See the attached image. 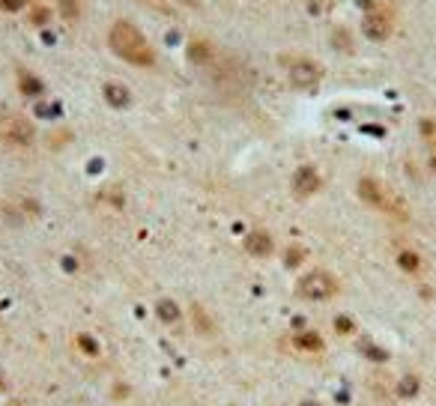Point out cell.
<instances>
[{
  "label": "cell",
  "mask_w": 436,
  "mask_h": 406,
  "mask_svg": "<svg viewBox=\"0 0 436 406\" xmlns=\"http://www.w3.org/2000/svg\"><path fill=\"white\" fill-rule=\"evenodd\" d=\"M296 344H299V347H305V349H323V344H320V338H317V335H299V338H296Z\"/></svg>",
  "instance_id": "8fae6325"
},
{
  "label": "cell",
  "mask_w": 436,
  "mask_h": 406,
  "mask_svg": "<svg viewBox=\"0 0 436 406\" xmlns=\"http://www.w3.org/2000/svg\"><path fill=\"white\" fill-rule=\"evenodd\" d=\"M320 188V174L314 171V167H299L296 174H293V192H296L299 197H308V194H314Z\"/></svg>",
  "instance_id": "8992f818"
},
{
  "label": "cell",
  "mask_w": 436,
  "mask_h": 406,
  "mask_svg": "<svg viewBox=\"0 0 436 406\" xmlns=\"http://www.w3.org/2000/svg\"><path fill=\"white\" fill-rule=\"evenodd\" d=\"M0 135H3V140H9V144H15V147L33 144V126L18 114H9V117L0 120Z\"/></svg>",
  "instance_id": "5b68a950"
},
{
  "label": "cell",
  "mask_w": 436,
  "mask_h": 406,
  "mask_svg": "<svg viewBox=\"0 0 436 406\" xmlns=\"http://www.w3.org/2000/svg\"><path fill=\"white\" fill-rule=\"evenodd\" d=\"M63 12H66V18H72V15H78V6H72V0H63Z\"/></svg>",
  "instance_id": "2e32d148"
},
{
  "label": "cell",
  "mask_w": 436,
  "mask_h": 406,
  "mask_svg": "<svg viewBox=\"0 0 436 406\" xmlns=\"http://www.w3.org/2000/svg\"><path fill=\"white\" fill-rule=\"evenodd\" d=\"M362 33L380 42V39H385V36L392 33V21L385 18V12H367L365 21H362Z\"/></svg>",
  "instance_id": "52a82bcc"
},
{
  "label": "cell",
  "mask_w": 436,
  "mask_h": 406,
  "mask_svg": "<svg viewBox=\"0 0 436 406\" xmlns=\"http://www.w3.org/2000/svg\"><path fill=\"white\" fill-rule=\"evenodd\" d=\"M212 57V51H210V45L206 42H192V60H210Z\"/></svg>",
  "instance_id": "30bf717a"
},
{
  "label": "cell",
  "mask_w": 436,
  "mask_h": 406,
  "mask_svg": "<svg viewBox=\"0 0 436 406\" xmlns=\"http://www.w3.org/2000/svg\"><path fill=\"white\" fill-rule=\"evenodd\" d=\"M158 311H162L165 320H176V317H179V311H176L174 302H162V305H158Z\"/></svg>",
  "instance_id": "5bb4252c"
},
{
  "label": "cell",
  "mask_w": 436,
  "mask_h": 406,
  "mask_svg": "<svg viewBox=\"0 0 436 406\" xmlns=\"http://www.w3.org/2000/svg\"><path fill=\"white\" fill-rule=\"evenodd\" d=\"M281 66H284V72H287V81L299 90L317 87L320 78H323V66L308 60V57H281Z\"/></svg>",
  "instance_id": "7a4b0ae2"
},
{
  "label": "cell",
  "mask_w": 436,
  "mask_h": 406,
  "mask_svg": "<svg viewBox=\"0 0 436 406\" xmlns=\"http://www.w3.org/2000/svg\"><path fill=\"white\" fill-rule=\"evenodd\" d=\"M105 99L111 102L113 108H122V105H129V90L122 87V84H108V87H105Z\"/></svg>",
  "instance_id": "9c48e42d"
},
{
  "label": "cell",
  "mask_w": 436,
  "mask_h": 406,
  "mask_svg": "<svg viewBox=\"0 0 436 406\" xmlns=\"http://www.w3.org/2000/svg\"><path fill=\"white\" fill-rule=\"evenodd\" d=\"M245 251H248L251 257H269V254H272V236L263 233V230L248 233V239H245Z\"/></svg>",
  "instance_id": "ba28073f"
},
{
  "label": "cell",
  "mask_w": 436,
  "mask_h": 406,
  "mask_svg": "<svg viewBox=\"0 0 436 406\" xmlns=\"http://www.w3.org/2000/svg\"><path fill=\"white\" fill-rule=\"evenodd\" d=\"M401 263H403V269H410V272L419 269V257H415L412 251H403V254H401Z\"/></svg>",
  "instance_id": "7c38bea8"
},
{
  "label": "cell",
  "mask_w": 436,
  "mask_h": 406,
  "mask_svg": "<svg viewBox=\"0 0 436 406\" xmlns=\"http://www.w3.org/2000/svg\"><path fill=\"white\" fill-rule=\"evenodd\" d=\"M329 0H311V9H326Z\"/></svg>",
  "instance_id": "e0dca14e"
},
{
  "label": "cell",
  "mask_w": 436,
  "mask_h": 406,
  "mask_svg": "<svg viewBox=\"0 0 436 406\" xmlns=\"http://www.w3.org/2000/svg\"><path fill=\"white\" fill-rule=\"evenodd\" d=\"M299 296L302 299H311V302H326L331 299L338 293V278L335 275H329L326 269H314V272H308V275H302L299 278Z\"/></svg>",
  "instance_id": "3957f363"
},
{
  "label": "cell",
  "mask_w": 436,
  "mask_h": 406,
  "mask_svg": "<svg viewBox=\"0 0 436 406\" xmlns=\"http://www.w3.org/2000/svg\"><path fill=\"white\" fill-rule=\"evenodd\" d=\"M302 406H320V403H311V400H305V403H302Z\"/></svg>",
  "instance_id": "d6986e66"
},
{
  "label": "cell",
  "mask_w": 436,
  "mask_h": 406,
  "mask_svg": "<svg viewBox=\"0 0 436 406\" xmlns=\"http://www.w3.org/2000/svg\"><path fill=\"white\" fill-rule=\"evenodd\" d=\"M358 197H362L365 203L376 206V210H383V212L403 215V206L397 203V201H394V194L388 192L385 185L376 183V179H362V183H358Z\"/></svg>",
  "instance_id": "277c9868"
},
{
  "label": "cell",
  "mask_w": 436,
  "mask_h": 406,
  "mask_svg": "<svg viewBox=\"0 0 436 406\" xmlns=\"http://www.w3.org/2000/svg\"><path fill=\"white\" fill-rule=\"evenodd\" d=\"M176 3H183V6H197V0H176Z\"/></svg>",
  "instance_id": "ac0fdd59"
},
{
  "label": "cell",
  "mask_w": 436,
  "mask_h": 406,
  "mask_svg": "<svg viewBox=\"0 0 436 406\" xmlns=\"http://www.w3.org/2000/svg\"><path fill=\"white\" fill-rule=\"evenodd\" d=\"M0 6L9 9V12H18V9L27 6V0H0Z\"/></svg>",
  "instance_id": "9a60e30c"
},
{
  "label": "cell",
  "mask_w": 436,
  "mask_h": 406,
  "mask_svg": "<svg viewBox=\"0 0 436 406\" xmlns=\"http://www.w3.org/2000/svg\"><path fill=\"white\" fill-rule=\"evenodd\" d=\"M108 45H111V51L117 54V57H122L131 66H153L156 63L153 45H149L144 39V33H140L135 24H129V21H117L111 27Z\"/></svg>",
  "instance_id": "6da1fadb"
},
{
  "label": "cell",
  "mask_w": 436,
  "mask_h": 406,
  "mask_svg": "<svg viewBox=\"0 0 436 406\" xmlns=\"http://www.w3.org/2000/svg\"><path fill=\"white\" fill-rule=\"evenodd\" d=\"M21 90H24V93H39V81L21 72Z\"/></svg>",
  "instance_id": "4fadbf2b"
}]
</instances>
